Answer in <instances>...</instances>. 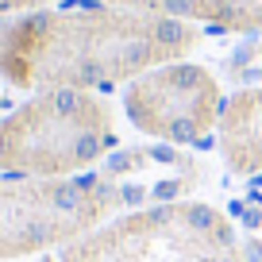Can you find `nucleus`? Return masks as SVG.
Listing matches in <instances>:
<instances>
[{
  "mask_svg": "<svg viewBox=\"0 0 262 262\" xmlns=\"http://www.w3.org/2000/svg\"><path fill=\"white\" fill-rule=\"evenodd\" d=\"M201 42L185 19L81 0V8H39L0 16V77L12 89H112Z\"/></svg>",
  "mask_w": 262,
  "mask_h": 262,
  "instance_id": "obj_1",
  "label": "nucleus"
},
{
  "mask_svg": "<svg viewBox=\"0 0 262 262\" xmlns=\"http://www.w3.org/2000/svg\"><path fill=\"white\" fill-rule=\"evenodd\" d=\"M116 147V112L85 89L35 93L0 120V173L74 178Z\"/></svg>",
  "mask_w": 262,
  "mask_h": 262,
  "instance_id": "obj_2",
  "label": "nucleus"
},
{
  "mask_svg": "<svg viewBox=\"0 0 262 262\" xmlns=\"http://www.w3.org/2000/svg\"><path fill=\"white\" fill-rule=\"evenodd\" d=\"M58 262H247L235 224L205 201L150 205L62 247Z\"/></svg>",
  "mask_w": 262,
  "mask_h": 262,
  "instance_id": "obj_3",
  "label": "nucleus"
},
{
  "mask_svg": "<svg viewBox=\"0 0 262 262\" xmlns=\"http://www.w3.org/2000/svg\"><path fill=\"white\" fill-rule=\"evenodd\" d=\"M123 208L120 185L104 173L0 178V258L70 247Z\"/></svg>",
  "mask_w": 262,
  "mask_h": 262,
  "instance_id": "obj_4",
  "label": "nucleus"
},
{
  "mask_svg": "<svg viewBox=\"0 0 262 262\" xmlns=\"http://www.w3.org/2000/svg\"><path fill=\"white\" fill-rule=\"evenodd\" d=\"M224 93L212 70L196 62H166L123 85V112L135 131L155 143L173 147H208V135L220 123Z\"/></svg>",
  "mask_w": 262,
  "mask_h": 262,
  "instance_id": "obj_5",
  "label": "nucleus"
},
{
  "mask_svg": "<svg viewBox=\"0 0 262 262\" xmlns=\"http://www.w3.org/2000/svg\"><path fill=\"white\" fill-rule=\"evenodd\" d=\"M100 173L120 185L123 208H150V205L189 201V193L205 181V166L196 158L181 155V147H173V143L123 147L112 158H104Z\"/></svg>",
  "mask_w": 262,
  "mask_h": 262,
  "instance_id": "obj_6",
  "label": "nucleus"
},
{
  "mask_svg": "<svg viewBox=\"0 0 262 262\" xmlns=\"http://www.w3.org/2000/svg\"><path fill=\"white\" fill-rule=\"evenodd\" d=\"M216 147L235 178L262 173V85H239L224 100L216 123Z\"/></svg>",
  "mask_w": 262,
  "mask_h": 262,
  "instance_id": "obj_7",
  "label": "nucleus"
},
{
  "mask_svg": "<svg viewBox=\"0 0 262 262\" xmlns=\"http://www.w3.org/2000/svg\"><path fill=\"white\" fill-rule=\"evenodd\" d=\"M104 4H123V8L155 12L185 24H208L239 35L262 31V0H104Z\"/></svg>",
  "mask_w": 262,
  "mask_h": 262,
  "instance_id": "obj_8",
  "label": "nucleus"
},
{
  "mask_svg": "<svg viewBox=\"0 0 262 262\" xmlns=\"http://www.w3.org/2000/svg\"><path fill=\"white\" fill-rule=\"evenodd\" d=\"M50 0H0V16H19V12H39Z\"/></svg>",
  "mask_w": 262,
  "mask_h": 262,
  "instance_id": "obj_9",
  "label": "nucleus"
},
{
  "mask_svg": "<svg viewBox=\"0 0 262 262\" xmlns=\"http://www.w3.org/2000/svg\"><path fill=\"white\" fill-rule=\"evenodd\" d=\"M35 262H58V258H50V254H42V258H35Z\"/></svg>",
  "mask_w": 262,
  "mask_h": 262,
  "instance_id": "obj_10",
  "label": "nucleus"
},
{
  "mask_svg": "<svg viewBox=\"0 0 262 262\" xmlns=\"http://www.w3.org/2000/svg\"><path fill=\"white\" fill-rule=\"evenodd\" d=\"M0 108H4V97H0Z\"/></svg>",
  "mask_w": 262,
  "mask_h": 262,
  "instance_id": "obj_11",
  "label": "nucleus"
}]
</instances>
